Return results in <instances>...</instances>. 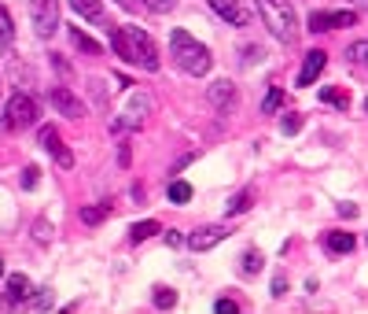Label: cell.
Listing matches in <instances>:
<instances>
[{"label": "cell", "instance_id": "obj_1", "mask_svg": "<svg viewBox=\"0 0 368 314\" xmlns=\"http://www.w3.org/2000/svg\"><path fill=\"white\" fill-rule=\"evenodd\" d=\"M111 41H115V52L125 63H133L140 71H159V49L140 26H115Z\"/></svg>", "mask_w": 368, "mask_h": 314}, {"label": "cell", "instance_id": "obj_2", "mask_svg": "<svg viewBox=\"0 0 368 314\" xmlns=\"http://www.w3.org/2000/svg\"><path fill=\"white\" fill-rule=\"evenodd\" d=\"M169 49H173V56H177V67H181V71H188L191 78H203V74H210L214 59H210L206 45H199V41L191 37L188 30H173V37H169Z\"/></svg>", "mask_w": 368, "mask_h": 314}, {"label": "cell", "instance_id": "obj_3", "mask_svg": "<svg viewBox=\"0 0 368 314\" xmlns=\"http://www.w3.org/2000/svg\"><path fill=\"white\" fill-rule=\"evenodd\" d=\"M254 4H258L262 23L269 26V34H273L276 41H284V45H295V37H298V19H295L291 0H254Z\"/></svg>", "mask_w": 368, "mask_h": 314}, {"label": "cell", "instance_id": "obj_4", "mask_svg": "<svg viewBox=\"0 0 368 314\" xmlns=\"http://www.w3.org/2000/svg\"><path fill=\"white\" fill-rule=\"evenodd\" d=\"M37 118V103L26 93H11L8 108H4V130H26Z\"/></svg>", "mask_w": 368, "mask_h": 314}, {"label": "cell", "instance_id": "obj_5", "mask_svg": "<svg viewBox=\"0 0 368 314\" xmlns=\"http://www.w3.org/2000/svg\"><path fill=\"white\" fill-rule=\"evenodd\" d=\"M30 15H33V26L37 37H56L59 30V0H30Z\"/></svg>", "mask_w": 368, "mask_h": 314}, {"label": "cell", "instance_id": "obj_6", "mask_svg": "<svg viewBox=\"0 0 368 314\" xmlns=\"http://www.w3.org/2000/svg\"><path fill=\"white\" fill-rule=\"evenodd\" d=\"M147 111H151V100L144 93H133L122 108V118H115V130H137V126H144Z\"/></svg>", "mask_w": 368, "mask_h": 314}, {"label": "cell", "instance_id": "obj_7", "mask_svg": "<svg viewBox=\"0 0 368 314\" xmlns=\"http://www.w3.org/2000/svg\"><path fill=\"white\" fill-rule=\"evenodd\" d=\"M354 23H357V11H313L310 15V30L313 34L342 30V26H354Z\"/></svg>", "mask_w": 368, "mask_h": 314}, {"label": "cell", "instance_id": "obj_8", "mask_svg": "<svg viewBox=\"0 0 368 314\" xmlns=\"http://www.w3.org/2000/svg\"><path fill=\"white\" fill-rule=\"evenodd\" d=\"M41 144H45V152L63 166V171H70V166H74V156H70L67 144L59 141V130H56V126H41Z\"/></svg>", "mask_w": 368, "mask_h": 314}, {"label": "cell", "instance_id": "obj_9", "mask_svg": "<svg viewBox=\"0 0 368 314\" xmlns=\"http://www.w3.org/2000/svg\"><path fill=\"white\" fill-rule=\"evenodd\" d=\"M206 4L218 11L225 23H232V26H247V19H251V11H247L243 0H206Z\"/></svg>", "mask_w": 368, "mask_h": 314}, {"label": "cell", "instance_id": "obj_10", "mask_svg": "<svg viewBox=\"0 0 368 314\" xmlns=\"http://www.w3.org/2000/svg\"><path fill=\"white\" fill-rule=\"evenodd\" d=\"M228 237V226H203V229H196V233L188 237V248L191 251H210L214 244H221Z\"/></svg>", "mask_w": 368, "mask_h": 314}, {"label": "cell", "instance_id": "obj_11", "mask_svg": "<svg viewBox=\"0 0 368 314\" xmlns=\"http://www.w3.org/2000/svg\"><path fill=\"white\" fill-rule=\"evenodd\" d=\"M206 100L214 103V108H218L221 115H228L232 111V103H236V86L228 78H221V81H214V86L206 89Z\"/></svg>", "mask_w": 368, "mask_h": 314}, {"label": "cell", "instance_id": "obj_12", "mask_svg": "<svg viewBox=\"0 0 368 314\" xmlns=\"http://www.w3.org/2000/svg\"><path fill=\"white\" fill-rule=\"evenodd\" d=\"M30 292H33L30 278H23V274H11V281H8V296L0 300V310H8V307H19V303H26V300H30Z\"/></svg>", "mask_w": 368, "mask_h": 314}, {"label": "cell", "instance_id": "obj_13", "mask_svg": "<svg viewBox=\"0 0 368 314\" xmlns=\"http://www.w3.org/2000/svg\"><path fill=\"white\" fill-rule=\"evenodd\" d=\"M52 108H56L59 115H67V118H81V115H85V103H81L70 89H63V86L52 89Z\"/></svg>", "mask_w": 368, "mask_h": 314}, {"label": "cell", "instance_id": "obj_14", "mask_svg": "<svg viewBox=\"0 0 368 314\" xmlns=\"http://www.w3.org/2000/svg\"><path fill=\"white\" fill-rule=\"evenodd\" d=\"M324 63H328V52H320V49L306 52V63H302V71H298V86H302V89H306V86H313V81L320 78Z\"/></svg>", "mask_w": 368, "mask_h": 314}, {"label": "cell", "instance_id": "obj_15", "mask_svg": "<svg viewBox=\"0 0 368 314\" xmlns=\"http://www.w3.org/2000/svg\"><path fill=\"white\" fill-rule=\"evenodd\" d=\"M354 244H357V240H354V233H342V229H335V233L324 237V248L335 251V255H350Z\"/></svg>", "mask_w": 368, "mask_h": 314}, {"label": "cell", "instance_id": "obj_16", "mask_svg": "<svg viewBox=\"0 0 368 314\" xmlns=\"http://www.w3.org/2000/svg\"><path fill=\"white\" fill-rule=\"evenodd\" d=\"M70 8L78 15H85L89 23H103V4H100V0H70Z\"/></svg>", "mask_w": 368, "mask_h": 314}, {"label": "cell", "instance_id": "obj_17", "mask_svg": "<svg viewBox=\"0 0 368 314\" xmlns=\"http://www.w3.org/2000/svg\"><path fill=\"white\" fill-rule=\"evenodd\" d=\"M11 41H15V23H11L8 8L0 4V52H8V49H11Z\"/></svg>", "mask_w": 368, "mask_h": 314}, {"label": "cell", "instance_id": "obj_18", "mask_svg": "<svg viewBox=\"0 0 368 314\" xmlns=\"http://www.w3.org/2000/svg\"><path fill=\"white\" fill-rule=\"evenodd\" d=\"M70 45H74L78 52H85V56H100V41L85 37L81 30H70Z\"/></svg>", "mask_w": 368, "mask_h": 314}, {"label": "cell", "instance_id": "obj_19", "mask_svg": "<svg viewBox=\"0 0 368 314\" xmlns=\"http://www.w3.org/2000/svg\"><path fill=\"white\" fill-rule=\"evenodd\" d=\"M346 59H350L354 67H364V71H368V41H354V45L346 49Z\"/></svg>", "mask_w": 368, "mask_h": 314}, {"label": "cell", "instance_id": "obj_20", "mask_svg": "<svg viewBox=\"0 0 368 314\" xmlns=\"http://www.w3.org/2000/svg\"><path fill=\"white\" fill-rule=\"evenodd\" d=\"M155 233H159V222H137L133 229H129V240H133V244H140V240L155 237Z\"/></svg>", "mask_w": 368, "mask_h": 314}, {"label": "cell", "instance_id": "obj_21", "mask_svg": "<svg viewBox=\"0 0 368 314\" xmlns=\"http://www.w3.org/2000/svg\"><path fill=\"white\" fill-rule=\"evenodd\" d=\"M166 196H169V203H188L191 200V185L188 181H173Z\"/></svg>", "mask_w": 368, "mask_h": 314}, {"label": "cell", "instance_id": "obj_22", "mask_svg": "<svg viewBox=\"0 0 368 314\" xmlns=\"http://www.w3.org/2000/svg\"><path fill=\"white\" fill-rule=\"evenodd\" d=\"M107 215H111V207H81V222L85 226H100Z\"/></svg>", "mask_w": 368, "mask_h": 314}, {"label": "cell", "instance_id": "obj_23", "mask_svg": "<svg viewBox=\"0 0 368 314\" xmlns=\"http://www.w3.org/2000/svg\"><path fill=\"white\" fill-rule=\"evenodd\" d=\"M155 307L159 310H173L177 307V292L173 288H155Z\"/></svg>", "mask_w": 368, "mask_h": 314}, {"label": "cell", "instance_id": "obj_24", "mask_svg": "<svg viewBox=\"0 0 368 314\" xmlns=\"http://www.w3.org/2000/svg\"><path fill=\"white\" fill-rule=\"evenodd\" d=\"M243 211H251V193H247V188L228 200V215H243Z\"/></svg>", "mask_w": 368, "mask_h": 314}, {"label": "cell", "instance_id": "obj_25", "mask_svg": "<svg viewBox=\"0 0 368 314\" xmlns=\"http://www.w3.org/2000/svg\"><path fill=\"white\" fill-rule=\"evenodd\" d=\"M320 100L324 103H335V108H350V96L342 89H320Z\"/></svg>", "mask_w": 368, "mask_h": 314}, {"label": "cell", "instance_id": "obj_26", "mask_svg": "<svg viewBox=\"0 0 368 314\" xmlns=\"http://www.w3.org/2000/svg\"><path fill=\"white\" fill-rule=\"evenodd\" d=\"M280 103H284V89H276V86H273V89L266 93V100H262V111H266V115H273V111L280 108Z\"/></svg>", "mask_w": 368, "mask_h": 314}, {"label": "cell", "instance_id": "obj_27", "mask_svg": "<svg viewBox=\"0 0 368 314\" xmlns=\"http://www.w3.org/2000/svg\"><path fill=\"white\" fill-rule=\"evenodd\" d=\"M258 270H262V251H247L243 255V274H258Z\"/></svg>", "mask_w": 368, "mask_h": 314}, {"label": "cell", "instance_id": "obj_28", "mask_svg": "<svg viewBox=\"0 0 368 314\" xmlns=\"http://www.w3.org/2000/svg\"><path fill=\"white\" fill-rule=\"evenodd\" d=\"M140 4H144L147 11H159V15H162V11H173V4H177V0H140Z\"/></svg>", "mask_w": 368, "mask_h": 314}, {"label": "cell", "instance_id": "obj_29", "mask_svg": "<svg viewBox=\"0 0 368 314\" xmlns=\"http://www.w3.org/2000/svg\"><path fill=\"white\" fill-rule=\"evenodd\" d=\"M280 130H284L288 137H291V133H298V130H302V115H284V122H280Z\"/></svg>", "mask_w": 368, "mask_h": 314}, {"label": "cell", "instance_id": "obj_30", "mask_svg": "<svg viewBox=\"0 0 368 314\" xmlns=\"http://www.w3.org/2000/svg\"><path fill=\"white\" fill-rule=\"evenodd\" d=\"M33 237L45 244V240H52V229H48V222H33Z\"/></svg>", "mask_w": 368, "mask_h": 314}, {"label": "cell", "instance_id": "obj_31", "mask_svg": "<svg viewBox=\"0 0 368 314\" xmlns=\"http://www.w3.org/2000/svg\"><path fill=\"white\" fill-rule=\"evenodd\" d=\"M52 303V296H48V292H41V296H33V292H30V300H26V307H41V310H45Z\"/></svg>", "mask_w": 368, "mask_h": 314}, {"label": "cell", "instance_id": "obj_32", "mask_svg": "<svg viewBox=\"0 0 368 314\" xmlns=\"http://www.w3.org/2000/svg\"><path fill=\"white\" fill-rule=\"evenodd\" d=\"M37 166H26V171H23V188H37Z\"/></svg>", "mask_w": 368, "mask_h": 314}, {"label": "cell", "instance_id": "obj_33", "mask_svg": "<svg viewBox=\"0 0 368 314\" xmlns=\"http://www.w3.org/2000/svg\"><path fill=\"white\" fill-rule=\"evenodd\" d=\"M214 310H218V314H236V310H240V303H232V300H218V303H214Z\"/></svg>", "mask_w": 368, "mask_h": 314}, {"label": "cell", "instance_id": "obj_34", "mask_svg": "<svg viewBox=\"0 0 368 314\" xmlns=\"http://www.w3.org/2000/svg\"><path fill=\"white\" fill-rule=\"evenodd\" d=\"M284 292H288V278L276 274V278H273V296H284Z\"/></svg>", "mask_w": 368, "mask_h": 314}, {"label": "cell", "instance_id": "obj_35", "mask_svg": "<svg viewBox=\"0 0 368 314\" xmlns=\"http://www.w3.org/2000/svg\"><path fill=\"white\" fill-rule=\"evenodd\" d=\"M243 63H262V49H258V45L243 49Z\"/></svg>", "mask_w": 368, "mask_h": 314}, {"label": "cell", "instance_id": "obj_36", "mask_svg": "<svg viewBox=\"0 0 368 314\" xmlns=\"http://www.w3.org/2000/svg\"><path fill=\"white\" fill-rule=\"evenodd\" d=\"M52 63H56V71H59L63 78H70V67H67V59H63V56H52Z\"/></svg>", "mask_w": 368, "mask_h": 314}, {"label": "cell", "instance_id": "obj_37", "mask_svg": "<svg viewBox=\"0 0 368 314\" xmlns=\"http://www.w3.org/2000/svg\"><path fill=\"white\" fill-rule=\"evenodd\" d=\"M339 215L342 218H354L357 215V203H339Z\"/></svg>", "mask_w": 368, "mask_h": 314}, {"label": "cell", "instance_id": "obj_38", "mask_svg": "<svg viewBox=\"0 0 368 314\" xmlns=\"http://www.w3.org/2000/svg\"><path fill=\"white\" fill-rule=\"evenodd\" d=\"M115 4H118V8H133V0H115Z\"/></svg>", "mask_w": 368, "mask_h": 314}, {"label": "cell", "instance_id": "obj_39", "mask_svg": "<svg viewBox=\"0 0 368 314\" xmlns=\"http://www.w3.org/2000/svg\"><path fill=\"white\" fill-rule=\"evenodd\" d=\"M350 4H354V8H368V0H350Z\"/></svg>", "mask_w": 368, "mask_h": 314}, {"label": "cell", "instance_id": "obj_40", "mask_svg": "<svg viewBox=\"0 0 368 314\" xmlns=\"http://www.w3.org/2000/svg\"><path fill=\"white\" fill-rule=\"evenodd\" d=\"M0 278H4V259H0Z\"/></svg>", "mask_w": 368, "mask_h": 314}, {"label": "cell", "instance_id": "obj_41", "mask_svg": "<svg viewBox=\"0 0 368 314\" xmlns=\"http://www.w3.org/2000/svg\"><path fill=\"white\" fill-rule=\"evenodd\" d=\"M364 115H368V100H364Z\"/></svg>", "mask_w": 368, "mask_h": 314}]
</instances>
